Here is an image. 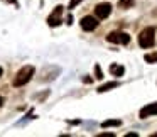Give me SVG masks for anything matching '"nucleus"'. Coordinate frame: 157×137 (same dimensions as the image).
Wrapping results in <instances>:
<instances>
[{"label": "nucleus", "instance_id": "obj_1", "mask_svg": "<svg viewBox=\"0 0 157 137\" xmlns=\"http://www.w3.org/2000/svg\"><path fill=\"white\" fill-rule=\"evenodd\" d=\"M34 73H36V68H34V66H31V65L24 66V68H21V69H19V73L15 75L12 85H14L15 88H19V86H24L25 83H29V81L32 80Z\"/></svg>", "mask_w": 157, "mask_h": 137}, {"label": "nucleus", "instance_id": "obj_2", "mask_svg": "<svg viewBox=\"0 0 157 137\" xmlns=\"http://www.w3.org/2000/svg\"><path fill=\"white\" fill-rule=\"evenodd\" d=\"M139 44L140 48L147 49L155 44V27H145L139 34Z\"/></svg>", "mask_w": 157, "mask_h": 137}, {"label": "nucleus", "instance_id": "obj_3", "mask_svg": "<svg viewBox=\"0 0 157 137\" xmlns=\"http://www.w3.org/2000/svg\"><path fill=\"white\" fill-rule=\"evenodd\" d=\"M106 41L108 42H113V44H128L130 42V36L127 32H122V31H115V32H110L106 36Z\"/></svg>", "mask_w": 157, "mask_h": 137}, {"label": "nucleus", "instance_id": "obj_4", "mask_svg": "<svg viewBox=\"0 0 157 137\" xmlns=\"http://www.w3.org/2000/svg\"><path fill=\"white\" fill-rule=\"evenodd\" d=\"M63 10H64V7H63V5H58V7L52 10V14L48 17V24L51 25V27H58V25H61V22H63Z\"/></svg>", "mask_w": 157, "mask_h": 137}, {"label": "nucleus", "instance_id": "obj_5", "mask_svg": "<svg viewBox=\"0 0 157 137\" xmlns=\"http://www.w3.org/2000/svg\"><path fill=\"white\" fill-rule=\"evenodd\" d=\"M112 14V5L103 2V4H98L95 7V17L96 19H106L108 15Z\"/></svg>", "mask_w": 157, "mask_h": 137}, {"label": "nucleus", "instance_id": "obj_6", "mask_svg": "<svg viewBox=\"0 0 157 137\" xmlns=\"http://www.w3.org/2000/svg\"><path fill=\"white\" fill-rule=\"evenodd\" d=\"M81 29L83 31H95L96 27H98V19L93 17V15H86V17L81 19Z\"/></svg>", "mask_w": 157, "mask_h": 137}, {"label": "nucleus", "instance_id": "obj_7", "mask_svg": "<svg viewBox=\"0 0 157 137\" xmlns=\"http://www.w3.org/2000/svg\"><path fill=\"white\" fill-rule=\"evenodd\" d=\"M140 119H147V117H152V115H157V102L155 103H149L145 105L142 110H140Z\"/></svg>", "mask_w": 157, "mask_h": 137}, {"label": "nucleus", "instance_id": "obj_8", "mask_svg": "<svg viewBox=\"0 0 157 137\" xmlns=\"http://www.w3.org/2000/svg\"><path fill=\"white\" fill-rule=\"evenodd\" d=\"M110 73H112L113 76H117V78H120V76H123V73H125V68H123L122 65L113 63V65H110Z\"/></svg>", "mask_w": 157, "mask_h": 137}, {"label": "nucleus", "instance_id": "obj_9", "mask_svg": "<svg viewBox=\"0 0 157 137\" xmlns=\"http://www.w3.org/2000/svg\"><path fill=\"white\" fill-rule=\"evenodd\" d=\"M120 83L118 81H108V83H105V85H101L98 88V93H105V92H108V90H112V88H117Z\"/></svg>", "mask_w": 157, "mask_h": 137}, {"label": "nucleus", "instance_id": "obj_10", "mask_svg": "<svg viewBox=\"0 0 157 137\" xmlns=\"http://www.w3.org/2000/svg\"><path fill=\"white\" fill-rule=\"evenodd\" d=\"M120 125H122V120H105V122H101L103 129H106V127H120Z\"/></svg>", "mask_w": 157, "mask_h": 137}, {"label": "nucleus", "instance_id": "obj_11", "mask_svg": "<svg viewBox=\"0 0 157 137\" xmlns=\"http://www.w3.org/2000/svg\"><path fill=\"white\" fill-rule=\"evenodd\" d=\"M133 4H135V0H118L120 9H130V7H133Z\"/></svg>", "mask_w": 157, "mask_h": 137}, {"label": "nucleus", "instance_id": "obj_12", "mask_svg": "<svg viewBox=\"0 0 157 137\" xmlns=\"http://www.w3.org/2000/svg\"><path fill=\"white\" fill-rule=\"evenodd\" d=\"M147 63H157V53H152V54H145L144 56Z\"/></svg>", "mask_w": 157, "mask_h": 137}, {"label": "nucleus", "instance_id": "obj_13", "mask_svg": "<svg viewBox=\"0 0 157 137\" xmlns=\"http://www.w3.org/2000/svg\"><path fill=\"white\" fill-rule=\"evenodd\" d=\"M95 78L96 80H103V73H101L100 65H95Z\"/></svg>", "mask_w": 157, "mask_h": 137}, {"label": "nucleus", "instance_id": "obj_14", "mask_svg": "<svg viewBox=\"0 0 157 137\" xmlns=\"http://www.w3.org/2000/svg\"><path fill=\"white\" fill-rule=\"evenodd\" d=\"M81 2H83V0H71L69 5H68V9H69V10H71V9H76V5H79Z\"/></svg>", "mask_w": 157, "mask_h": 137}, {"label": "nucleus", "instance_id": "obj_15", "mask_svg": "<svg viewBox=\"0 0 157 137\" xmlns=\"http://www.w3.org/2000/svg\"><path fill=\"white\" fill-rule=\"evenodd\" d=\"M98 137H115V134L113 132H105V134H100Z\"/></svg>", "mask_w": 157, "mask_h": 137}, {"label": "nucleus", "instance_id": "obj_16", "mask_svg": "<svg viewBox=\"0 0 157 137\" xmlns=\"http://www.w3.org/2000/svg\"><path fill=\"white\" fill-rule=\"evenodd\" d=\"M137 135H139V134H135V132H130V134H127L125 137H137Z\"/></svg>", "mask_w": 157, "mask_h": 137}, {"label": "nucleus", "instance_id": "obj_17", "mask_svg": "<svg viewBox=\"0 0 157 137\" xmlns=\"http://www.w3.org/2000/svg\"><path fill=\"white\" fill-rule=\"evenodd\" d=\"M2 103H4V98H2V96H0V105H2Z\"/></svg>", "mask_w": 157, "mask_h": 137}, {"label": "nucleus", "instance_id": "obj_18", "mask_svg": "<svg viewBox=\"0 0 157 137\" xmlns=\"http://www.w3.org/2000/svg\"><path fill=\"white\" fill-rule=\"evenodd\" d=\"M2 75H4V69H2V68H0V76H2Z\"/></svg>", "mask_w": 157, "mask_h": 137}, {"label": "nucleus", "instance_id": "obj_19", "mask_svg": "<svg viewBox=\"0 0 157 137\" xmlns=\"http://www.w3.org/2000/svg\"><path fill=\"white\" fill-rule=\"evenodd\" d=\"M9 2H12V4H15V0H9Z\"/></svg>", "mask_w": 157, "mask_h": 137}, {"label": "nucleus", "instance_id": "obj_20", "mask_svg": "<svg viewBox=\"0 0 157 137\" xmlns=\"http://www.w3.org/2000/svg\"><path fill=\"white\" fill-rule=\"evenodd\" d=\"M154 137H157V134H154Z\"/></svg>", "mask_w": 157, "mask_h": 137}]
</instances>
